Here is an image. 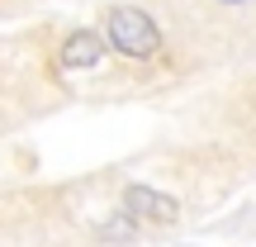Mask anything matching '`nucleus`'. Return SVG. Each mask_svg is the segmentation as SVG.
I'll return each instance as SVG.
<instances>
[{
	"mask_svg": "<svg viewBox=\"0 0 256 247\" xmlns=\"http://www.w3.org/2000/svg\"><path fill=\"white\" fill-rule=\"evenodd\" d=\"M124 209L133 214L138 223H176L180 219V204H176L171 195L152 190V185H128L124 190Z\"/></svg>",
	"mask_w": 256,
	"mask_h": 247,
	"instance_id": "nucleus-2",
	"label": "nucleus"
},
{
	"mask_svg": "<svg viewBox=\"0 0 256 247\" xmlns=\"http://www.w3.org/2000/svg\"><path fill=\"white\" fill-rule=\"evenodd\" d=\"M104 38H110V48H119L133 62H142V57H152L156 48H162L156 19L147 15V10H138V5H114L110 19H104Z\"/></svg>",
	"mask_w": 256,
	"mask_h": 247,
	"instance_id": "nucleus-1",
	"label": "nucleus"
},
{
	"mask_svg": "<svg viewBox=\"0 0 256 247\" xmlns=\"http://www.w3.org/2000/svg\"><path fill=\"white\" fill-rule=\"evenodd\" d=\"M223 5H242V0H223Z\"/></svg>",
	"mask_w": 256,
	"mask_h": 247,
	"instance_id": "nucleus-4",
	"label": "nucleus"
},
{
	"mask_svg": "<svg viewBox=\"0 0 256 247\" xmlns=\"http://www.w3.org/2000/svg\"><path fill=\"white\" fill-rule=\"evenodd\" d=\"M100 53H104V38L90 34V29H76L62 43V67L66 72H90V67L100 62Z\"/></svg>",
	"mask_w": 256,
	"mask_h": 247,
	"instance_id": "nucleus-3",
	"label": "nucleus"
}]
</instances>
